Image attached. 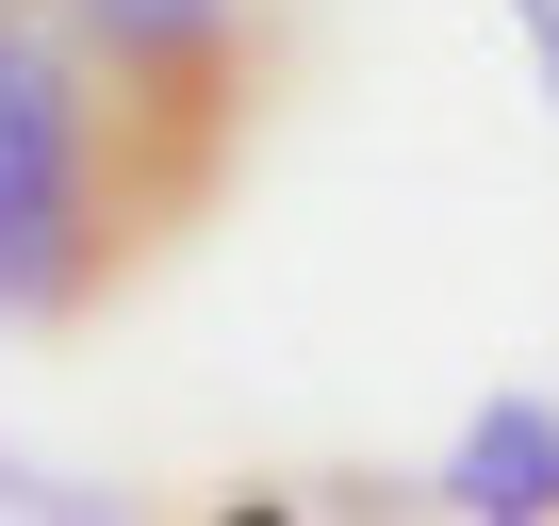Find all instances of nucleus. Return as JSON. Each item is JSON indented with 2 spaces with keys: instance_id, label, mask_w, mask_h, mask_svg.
I'll return each mask as SVG.
<instances>
[{
  "instance_id": "nucleus-2",
  "label": "nucleus",
  "mask_w": 559,
  "mask_h": 526,
  "mask_svg": "<svg viewBox=\"0 0 559 526\" xmlns=\"http://www.w3.org/2000/svg\"><path fill=\"white\" fill-rule=\"evenodd\" d=\"M67 50L99 67L116 165H132V230H198L214 181L247 165V99H263V17L247 0H67Z\"/></svg>"
},
{
  "instance_id": "nucleus-1",
  "label": "nucleus",
  "mask_w": 559,
  "mask_h": 526,
  "mask_svg": "<svg viewBox=\"0 0 559 526\" xmlns=\"http://www.w3.org/2000/svg\"><path fill=\"white\" fill-rule=\"evenodd\" d=\"M132 263H148V230H132L99 67L17 17L0 34V330H83Z\"/></svg>"
},
{
  "instance_id": "nucleus-3",
  "label": "nucleus",
  "mask_w": 559,
  "mask_h": 526,
  "mask_svg": "<svg viewBox=\"0 0 559 526\" xmlns=\"http://www.w3.org/2000/svg\"><path fill=\"white\" fill-rule=\"evenodd\" d=\"M428 510H461V526H559V395H493L444 444Z\"/></svg>"
},
{
  "instance_id": "nucleus-5",
  "label": "nucleus",
  "mask_w": 559,
  "mask_h": 526,
  "mask_svg": "<svg viewBox=\"0 0 559 526\" xmlns=\"http://www.w3.org/2000/svg\"><path fill=\"white\" fill-rule=\"evenodd\" d=\"M510 34H526V67H543V99H559V0H510Z\"/></svg>"
},
{
  "instance_id": "nucleus-4",
  "label": "nucleus",
  "mask_w": 559,
  "mask_h": 526,
  "mask_svg": "<svg viewBox=\"0 0 559 526\" xmlns=\"http://www.w3.org/2000/svg\"><path fill=\"white\" fill-rule=\"evenodd\" d=\"M0 510H67V526H99L116 493H99V477H50V461H0Z\"/></svg>"
},
{
  "instance_id": "nucleus-6",
  "label": "nucleus",
  "mask_w": 559,
  "mask_h": 526,
  "mask_svg": "<svg viewBox=\"0 0 559 526\" xmlns=\"http://www.w3.org/2000/svg\"><path fill=\"white\" fill-rule=\"evenodd\" d=\"M17 17H34V0H0V34H17Z\"/></svg>"
}]
</instances>
